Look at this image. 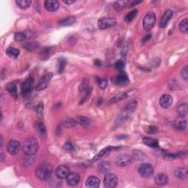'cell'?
<instances>
[{
	"mask_svg": "<svg viewBox=\"0 0 188 188\" xmlns=\"http://www.w3.org/2000/svg\"><path fill=\"white\" fill-rule=\"evenodd\" d=\"M39 145L35 138H29L24 141L22 146V151L26 155H35L38 152Z\"/></svg>",
	"mask_w": 188,
	"mask_h": 188,
	"instance_id": "cell-1",
	"label": "cell"
},
{
	"mask_svg": "<svg viewBox=\"0 0 188 188\" xmlns=\"http://www.w3.org/2000/svg\"><path fill=\"white\" fill-rule=\"evenodd\" d=\"M52 172L53 167L52 165L49 164H44L40 165L35 171L37 177L43 181L48 180L52 176Z\"/></svg>",
	"mask_w": 188,
	"mask_h": 188,
	"instance_id": "cell-2",
	"label": "cell"
},
{
	"mask_svg": "<svg viewBox=\"0 0 188 188\" xmlns=\"http://www.w3.org/2000/svg\"><path fill=\"white\" fill-rule=\"evenodd\" d=\"M156 23V16L153 12H149L144 16L143 20V28L147 31L151 30L154 27Z\"/></svg>",
	"mask_w": 188,
	"mask_h": 188,
	"instance_id": "cell-3",
	"label": "cell"
},
{
	"mask_svg": "<svg viewBox=\"0 0 188 188\" xmlns=\"http://www.w3.org/2000/svg\"><path fill=\"white\" fill-rule=\"evenodd\" d=\"M116 24V19L111 17H102L98 21V26L101 30L112 27Z\"/></svg>",
	"mask_w": 188,
	"mask_h": 188,
	"instance_id": "cell-4",
	"label": "cell"
},
{
	"mask_svg": "<svg viewBox=\"0 0 188 188\" xmlns=\"http://www.w3.org/2000/svg\"><path fill=\"white\" fill-rule=\"evenodd\" d=\"M138 173L141 176L148 178L152 176L154 173V167L148 163H143L138 167Z\"/></svg>",
	"mask_w": 188,
	"mask_h": 188,
	"instance_id": "cell-5",
	"label": "cell"
},
{
	"mask_svg": "<svg viewBox=\"0 0 188 188\" xmlns=\"http://www.w3.org/2000/svg\"><path fill=\"white\" fill-rule=\"evenodd\" d=\"M118 183V177L115 174L112 173H106L105 179H104V184L106 187L112 188L115 187Z\"/></svg>",
	"mask_w": 188,
	"mask_h": 188,
	"instance_id": "cell-6",
	"label": "cell"
},
{
	"mask_svg": "<svg viewBox=\"0 0 188 188\" xmlns=\"http://www.w3.org/2000/svg\"><path fill=\"white\" fill-rule=\"evenodd\" d=\"M132 157H131L128 154H119L115 158V164L118 165V166L120 167H125L127 166L129 164H131L132 162Z\"/></svg>",
	"mask_w": 188,
	"mask_h": 188,
	"instance_id": "cell-7",
	"label": "cell"
},
{
	"mask_svg": "<svg viewBox=\"0 0 188 188\" xmlns=\"http://www.w3.org/2000/svg\"><path fill=\"white\" fill-rule=\"evenodd\" d=\"M70 173H71L70 169H69V167L65 165H60V166L57 167L56 170L54 171L56 177L60 179H66V177L68 176V175Z\"/></svg>",
	"mask_w": 188,
	"mask_h": 188,
	"instance_id": "cell-8",
	"label": "cell"
},
{
	"mask_svg": "<svg viewBox=\"0 0 188 188\" xmlns=\"http://www.w3.org/2000/svg\"><path fill=\"white\" fill-rule=\"evenodd\" d=\"M20 148H21V144L18 140H13L8 143L7 146V150L9 154L12 155H16L19 152Z\"/></svg>",
	"mask_w": 188,
	"mask_h": 188,
	"instance_id": "cell-9",
	"label": "cell"
},
{
	"mask_svg": "<svg viewBox=\"0 0 188 188\" xmlns=\"http://www.w3.org/2000/svg\"><path fill=\"white\" fill-rule=\"evenodd\" d=\"M52 73H47V74L44 75V76L43 77V78L41 79V80H40L39 82H38V85H36L35 87L36 91H40L46 88L47 85H48L49 82L51 80V79H52Z\"/></svg>",
	"mask_w": 188,
	"mask_h": 188,
	"instance_id": "cell-10",
	"label": "cell"
},
{
	"mask_svg": "<svg viewBox=\"0 0 188 188\" xmlns=\"http://www.w3.org/2000/svg\"><path fill=\"white\" fill-rule=\"evenodd\" d=\"M173 104V98L169 94H164L159 99V105L162 108L170 107Z\"/></svg>",
	"mask_w": 188,
	"mask_h": 188,
	"instance_id": "cell-11",
	"label": "cell"
},
{
	"mask_svg": "<svg viewBox=\"0 0 188 188\" xmlns=\"http://www.w3.org/2000/svg\"><path fill=\"white\" fill-rule=\"evenodd\" d=\"M79 181H80V176H79V173L76 172L70 173L68 175V176L66 177V181L67 184L70 186H76L79 184Z\"/></svg>",
	"mask_w": 188,
	"mask_h": 188,
	"instance_id": "cell-12",
	"label": "cell"
},
{
	"mask_svg": "<svg viewBox=\"0 0 188 188\" xmlns=\"http://www.w3.org/2000/svg\"><path fill=\"white\" fill-rule=\"evenodd\" d=\"M60 4L57 0H47L44 2V7L47 11L54 12L59 8Z\"/></svg>",
	"mask_w": 188,
	"mask_h": 188,
	"instance_id": "cell-13",
	"label": "cell"
},
{
	"mask_svg": "<svg viewBox=\"0 0 188 188\" xmlns=\"http://www.w3.org/2000/svg\"><path fill=\"white\" fill-rule=\"evenodd\" d=\"M173 16V11L171 10H167L165 12L164 15L162 16V18H161V21L159 22V26L161 28H164L166 26L167 24L168 23V21H170L171 17Z\"/></svg>",
	"mask_w": 188,
	"mask_h": 188,
	"instance_id": "cell-14",
	"label": "cell"
},
{
	"mask_svg": "<svg viewBox=\"0 0 188 188\" xmlns=\"http://www.w3.org/2000/svg\"><path fill=\"white\" fill-rule=\"evenodd\" d=\"M129 79L128 78V76L126 75V73L120 72L118 76H116L115 78L113 79V82L117 85H125V84L128 83Z\"/></svg>",
	"mask_w": 188,
	"mask_h": 188,
	"instance_id": "cell-15",
	"label": "cell"
},
{
	"mask_svg": "<svg viewBox=\"0 0 188 188\" xmlns=\"http://www.w3.org/2000/svg\"><path fill=\"white\" fill-rule=\"evenodd\" d=\"M33 79L32 77H30V78L26 79L25 81L24 82V83L22 84L21 86V91L23 95H26V94L29 93L30 90H31V87L33 85Z\"/></svg>",
	"mask_w": 188,
	"mask_h": 188,
	"instance_id": "cell-16",
	"label": "cell"
},
{
	"mask_svg": "<svg viewBox=\"0 0 188 188\" xmlns=\"http://www.w3.org/2000/svg\"><path fill=\"white\" fill-rule=\"evenodd\" d=\"M85 185L87 187L91 188H97L100 185V180L99 179L95 176H91L86 180Z\"/></svg>",
	"mask_w": 188,
	"mask_h": 188,
	"instance_id": "cell-17",
	"label": "cell"
},
{
	"mask_svg": "<svg viewBox=\"0 0 188 188\" xmlns=\"http://www.w3.org/2000/svg\"><path fill=\"white\" fill-rule=\"evenodd\" d=\"M54 49L52 47H45L40 52V57L42 60H46L49 58L54 54Z\"/></svg>",
	"mask_w": 188,
	"mask_h": 188,
	"instance_id": "cell-18",
	"label": "cell"
},
{
	"mask_svg": "<svg viewBox=\"0 0 188 188\" xmlns=\"http://www.w3.org/2000/svg\"><path fill=\"white\" fill-rule=\"evenodd\" d=\"M173 126L178 131H184L187 127V121L183 118H179L175 120Z\"/></svg>",
	"mask_w": 188,
	"mask_h": 188,
	"instance_id": "cell-19",
	"label": "cell"
},
{
	"mask_svg": "<svg viewBox=\"0 0 188 188\" xmlns=\"http://www.w3.org/2000/svg\"><path fill=\"white\" fill-rule=\"evenodd\" d=\"M155 182L159 186H165L168 182V177L165 173H159L155 177Z\"/></svg>",
	"mask_w": 188,
	"mask_h": 188,
	"instance_id": "cell-20",
	"label": "cell"
},
{
	"mask_svg": "<svg viewBox=\"0 0 188 188\" xmlns=\"http://www.w3.org/2000/svg\"><path fill=\"white\" fill-rule=\"evenodd\" d=\"M174 174L179 179H185L187 178V168L186 167H179L174 171Z\"/></svg>",
	"mask_w": 188,
	"mask_h": 188,
	"instance_id": "cell-21",
	"label": "cell"
},
{
	"mask_svg": "<svg viewBox=\"0 0 188 188\" xmlns=\"http://www.w3.org/2000/svg\"><path fill=\"white\" fill-rule=\"evenodd\" d=\"M36 127H37V129H38V134H39L40 138H46L47 136L46 128V126H45L44 124H43V122H41V121L38 122L36 124Z\"/></svg>",
	"mask_w": 188,
	"mask_h": 188,
	"instance_id": "cell-22",
	"label": "cell"
},
{
	"mask_svg": "<svg viewBox=\"0 0 188 188\" xmlns=\"http://www.w3.org/2000/svg\"><path fill=\"white\" fill-rule=\"evenodd\" d=\"M6 89L7 91L11 94V96H13L14 98H17L18 96V89H17V85L15 82H11L7 84L6 86Z\"/></svg>",
	"mask_w": 188,
	"mask_h": 188,
	"instance_id": "cell-23",
	"label": "cell"
},
{
	"mask_svg": "<svg viewBox=\"0 0 188 188\" xmlns=\"http://www.w3.org/2000/svg\"><path fill=\"white\" fill-rule=\"evenodd\" d=\"M144 144H146V146H148L151 148H158L159 147V142L158 140L156 139L152 138H144L143 140Z\"/></svg>",
	"mask_w": 188,
	"mask_h": 188,
	"instance_id": "cell-24",
	"label": "cell"
},
{
	"mask_svg": "<svg viewBox=\"0 0 188 188\" xmlns=\"http://www.w3.org/2000/svg\"><path fill=\"white\" fill-rule=\"evenodd\" d=\"M98 169H99L100 172L104 173H107L111 171L112 166L108 162H101V163H99V165H98Z\"/></svg>",
	"mask_w": 188,
	"mask_h": 188,
	"instance_id": "cell-25",
	"label": "cell"
},
{
	"mask_svg": "<svg viewBox=\"0 0 188 188\" xmlns=\"http://www.w3.org/2000/svg\"><path fill=\"white\" fill-rule=\"evenodd\" d=\"M177 112H178V114H179V115L180 116L181 118L186 117L187 115V112H188L187 104V103L181 104V105L177 108Z\"/></svg>",
	"mask_w": 188,
	"mask_h": 188,
	"instance_id": "cell-26",
	"label": "cell"
},
{
	"mask_svg": "<svg viewBox=\"0 0 188 188\" xmlns=\"http://www.w3.org/2000/svg\"><path fill=\"white\" fill-rule=\"evenodd\" d=\"M75 21H76V18L73 17V16H68V17L65 18L64 19L59 21V24H60V26H71L73 24H74Z\"/></svg>",
	"mask_w": 188,
	"mask_h": 188,
	"instance_id": "cell-27",
	"label": "cell"
},
{
	"mask_svg": "<svg viewBox=\"0 0 188 188\" xmlns=\"http://www.w3.org/2000/svg\"><path fill=\"white\" fill-rule=\"evenodd\" d=\"M19 50H18V49L13 48V47H9V48H7V50H6V54H7L10 58L13 59L17 58L18 55H19Z\"/></svg>",
	"mask_w": 188,
	"mask_h": 188,
	"instance_id": "cell-28",
	"label": "cell"
},
{
	"mask_svg": "<svg viewBox=\"0 0 188 188\" xmlns=\"http://www.w3.org/2000/svg\"><path fill=\"white\" fill-rule=\"evenodd\" d=\"M32 2L30 0H16V3L18 7L21 9H26L31 5Z\"/></svg>",
	"mask_w": 188,
	"mask_h": 188,
	"instance_id": "cell-29",
	"label": "cell"
},
{
	"mask_svg": "<svg viewBox=\"0 0 188 188\" xmlns=\"http://www.w3.org/2000/svg\"><path fill=\"white\" fill-rule=\"evenodd\" d=\"M112 148H112V147H111V146H108V147H106L105 148L102 149V150L101 151V152H99V154H98L96 155V156L95 157H93V161H96V160H98V159H99L101 158L102 157L105 156V155H106L107 154H108V153H109V152H110V151L112 150Z\"/></svg>",
	"mask_w": 188,
	"mask_h": 188,
	"instance_id": "cell-30",
	"label": "cell"
},
{
	"mask_svg": "<svg viewBox=\"0 0 188 188\" xmlns=\"http://www.w3.org/2000/svg\"><path fill=\"white\" fill-rule=\"evenodd\" d=\"M179 30L182 33L187 35L188 32V19L185 18V19L182 20L179 24Z\"/></svg>",
	"mask_w": 188,
	"mask_h": 188,
	"instance_id": "cell-31",
	"label": "cell"
},
{
	"mask_svg": "<svg viewBox=\"0 0 188 188\" xmlns=\"http://www.w3.org/2000/svg\"><path fill=\"white\" fill-rule=\"evenodd\" d=\"M138 14V10H133L132 11L129 12V13H127L125 16V21L128 23H129L135 18V16Z\"/></svg>",
	"mask_w": 188,
	"mask_h": 188,
	"instance_id": "cell-32",
	"label": "cell"
},
{
	"mask_svg": "<svg viewBox=\"0 0 188 188\" xmlns=\"http://www.w3.org/2000/svg\"><path fill=\"white\" fill-rule=\"evenodd\" d=\"M65 65H66V60L65 58H60L58 60V72L60 73H62L65 70Z\"/></svg>",
	"mask_w": 188,
	"mask_h": 188,
	"instance_id": "cell-33",
	"label": "cell"
},
{
	"mask_svg": "<svg viewBox=\"0 0 188 188\" xmlns=\"http://www.w3.org/2000/svg\"><path fill=\"white\" fill-rule=\"evenodd\" d=\"M76 121L77 123H78L79 124L82 126H87L89 125L90 124V120L87 117H85V116H79V117H77Z\"/></svg>",
	"mask_w": 188,
	"mask_h": 188,
	"instance_id": "cell-34",
	"label": "cell"
},
{
	"mask_svg": "<svg viewBox=\"0 0 188 188\" xmlns=\"http://www.w3.org/2000/svg\"><path fill=\"white\" fill-rule=\"evenodd\" d=\"M24 47L27 51H33L38 47V44L35 41H30L24 44Z\"/></svg>",
	"mask_w": 188,
	"mask_h": 188,
	"instance_id": "cell-35",
	"label": "cell"
},
{
	"mask_svg": "<svg viewBox=\"0 0 188 188\" xmlns=\"http://www.w3.org/2000/svg\"><path fill=\"white\" fill-rule=\"evenodd\" d=\"M23 165H31L32 164V162H34V158H33V155H26V157L23 158Z\"/></svg>",
	"mask_w": 188,
	"mask_h": 188,
	"instance_id": "cell-36",
	"label": "cell"
},
{
	"mask_svg": "<svg viewBox=\"0 0 188 188\" xmlns=\"http://www.w3.org/2000/svg\"><path fill=\"white\" fill-rule=\"evenodd\" d=\"M127 3L128 2H116L114 4L113 7L116 11H120L123 9L124 7V5Z\"/></svg>",
	"mask_w": 188,
	"mask_h": 188,
	"instance_id": "cell-37",
	"label": "cell"
},
{
	"mask_svg": "<svg viewBox=\"0 0 188 188\" xmlns=\"http://www.w3.org/2000/svg\"><path fill=\"white\" fill-rule=\"evenodd\" d=\"M26 35L24 32H17L15 34V40L16 41H23L26 40Z\"/></svg>",
	"mask_w": 188,
	"mask_h": 188,
	"instance_id": "cell-38",
	"label": "cell"
},
{
	"mask_svg": "<svg viewBox=\"0 0 188 188\" xmlns=\"http://www.w3.org/2000/svg\"><path fill=\"white\" fill-rule=\"evenodd\" d=\"M136 105H137L136 101H132L126 105L125 110H127V111H129H129L132 112V111H134V110L136 108Z\"/></svg>",
	"mask_w": 188,
	"mask_h": 188,
	"instance_id": "cell-39",
	"label": "cell"
},
{
	"mask_svg": "<svg viewBox=\"0 0 188 188\" xmlns=\"http://www.w3.org/2000/svg\"><path fill=\"white\" fill-rule=\"evenodd\" d=\"M89 87H88V84H87V82H82L81 84V85L79 86V91L81 92H88L89 90ZM89 93V92H88Z\"/></svg>",
	"mask_w": 188,
	"mask_h": 188,
	"instance_id": "cell-40",
	"label": "cell"
},
{
	"mask_svg": "<svg viewBox=\"0 0 188 188\" xmlns=\"http://www.w3.org/2000/svg\"><path fill=\"white\" fill-rule=\"evenodd\" d=\"M43 111H44V106H43L42 103H40L37 107V115L39 118H42L43 117Z\"/></svg>",
	"mask_w": 188,
	"mask_h": 188,
	"instance_id": "cell-41",
	"label": "cell"
},
{
	"mask_svg": "<svg viewBox=\"0 0 188 188\" xmlns=\"http://www.w3.org/2000/svg\"><path fill=\"white\" fill-rule=\"evenodd\" d=\"M181 78H182L184 80L187 81L188 79V67L186 66L185 68L182 69L181 73Z\"/></svg>",
	"mask_w": 188,
	"mask_h": 188,
	"instance_id": "cell-42",
	"label": "cell"
},
{
	"mask_svg": "<svg viewBox=\"0 0 188 188\" xmlns=\"http://www.w3.org/2000/svg\"><path fill=\"white\" fill-rule=\"evenodd\" d=\"M98 84H99V87H101V88L104 89L107 85V81L105 79L98 78Z\"/></svg>",
	"mask_w": 188,
	"mask_h": 188,
	"instance_id": "cell-43",
	"label": "cell"
},
{
	"mask_svg": "<svg viewBox=\"0 0 188 188\" xmlns=\"http://www.w3.org/2000/svg\"><path fill=\"white\" fill-rule=\"evenodd\" d=\"M126 97V93H121V94H118V96H116L115 97H114L113 99H111V103H114V102L117 101H120V99H124V98Z\"/></svg>",
	"mask_w": 188,
	"mask_h": 188,
	"instance_id": "cell-44",
	"label": "cell"
},
{
	"mask_svg": "<svg viewBox=\"0 0 188 188\" xmlns=\"http://www.w3.org/2000/svg\"><path fill=\"white\" fill-rule=\"evenodd\" d=\"M181 153H176V154H167L165 156V158L166 159H175L178 158V157L181 156Z\"/></svg>",
	"mask_w": 188,
	"mask_h": 188,
	"instance_id": "cell-45",
	"label": "cell"
},
{
	"mask_svg": "<svg viewBox=\"0 0 188 188\" xmlns=\"http://www.w3.org/2000/svg\"><path fill=\"white\" fill-rule=\"evenodd\" d=\"M76 124L77 121H75V120L73 119H70V118H68V119H67L65 121V126H66L67 127H72V126H74Z\"/></svg>",
	"mask_w": 188,
	"mask_h": 188,
	"instance_id": "cell-46",
	"label": "cell"
},
{
	"mask_svg": "<svg viewBox=\"0 0 188 188\" xmlns=\"http://www.w3.org/2000/svg\"><path fill=\"white\" fill-rule=\"evenodd\" d=\"M115 67L118 70L121 71L122 69L124 68V61L122 60H118L116 61V63H115Z\"/></svg>",
	"mask_w": 188,
	"mask_h": 188,
	"instance_id": "cell-47",
	"label": "cell"
},
{
	"mask_svg": "<svg viewBox=\"0 0 188 188\" xmlns=\"http://www.w3.org/2000/svg\"><path fill=\"white\" fill-rule=\"evenodd\" d=\"M63 148H64L65 150H67V151H72L73 149V146L71 143H65L64 146H63Z\"/></svg>",
	"mask_w": 188,
	"mask_h": 188,
	"instance_id": "cell-48",
	"label": "cell"
},
{
	"mask_svg": "<svg viewBox=\"0 0 188 188\" xmlns=\"http://www.w3.org/2000/svg\"><path fill=\"white\" fill-rule=\"evenodd\" d=\"M152 38V34H148V35H145V37L143 38V40H142V43L143 44H144L145 42H146V41H148V40L150 39V38Z\"/></svg>",
	"mask_w": 188,
	"mask_h": 188,
	"instance_id": "cell-49",
	"label": "cell"
},
{
	"mask_svg": "<svg viewBox=\"0 0 188 188\" xmlns=\"http://www.w3.org/2000/svg\"><path fill=\"white\" fill-rule=\"evenodd\" d=\"M63 2L67 4V5H71V4L75 2V0H64Z\"/></svg>",
	"mask_w": 188,
	"mask_h": 188,
	"instance_id": "cell-50",
	"label": "cell"
},
{
	"mask_svg": "<svg viewBox=\"0 0 188 188\" xmlns=\"http://www.w3.org/2000/svg\"><path fill=\"white\" fill-rule=\"evenodd\" d=\"M149 129H150L149 130H151V132H150L151 133H154V132H155L157 131V128L155 127V126H151Z\"/></svg>",
	"mask_w": 188,
	"mask_h": 188,
	"instance_id": "cell-51",
	"label": "cell"
},
{
	"mask_svg": "<svg viewBox=\"0 0 188 188\" xmlns=\"http://www.w3.org/2000/svg\"><path fill=\"white\" fill-rule=\"evenodd\" d=\"M4 160V155H3V153H2L1 154V162H3Z\"/></svg>",
	"mask_w": 188,
	"mask_h": 188,
	"instance_id": "cell-52",
	"label": "cell"
},
{
	"mask_svg": "<svg viewBox=\"0 0 188 188\" xmlns=\"http://www.w3.org/2000/svg\"><path fill=\"white\" fill-rule=\"evenodd\" d=\"M2 144H3V138H2V136H1V147L2 146Z\"/></svg>",
	"mask_w": 188,
	"mask_h": 188,
	"instance_id": "cell-53",
	"label": "cell"
}]
</instances>
